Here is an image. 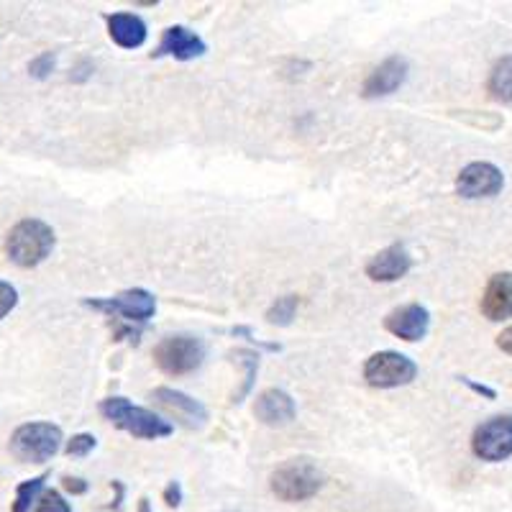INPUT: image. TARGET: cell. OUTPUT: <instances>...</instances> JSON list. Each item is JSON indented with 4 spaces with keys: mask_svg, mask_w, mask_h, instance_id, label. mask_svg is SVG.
<instances>
[{
    "mask_svg": "<svg viewBox=\"0 0 512 512\" xmlns=\"http://www.w3.org/2000/svg\"><path fill=\"white\" fill-rule=\"evenodd\" d=\"M57 236L49 223L39 218H24L11 228L6 239V254L16 267L31 269L39 267L49 254H52Z\"/></svg>",
    "mask_w": 512,
    "mask_h": 512,
    "instance_id": "1",
    "label": "cell"
},
{
    "mask_svg": "<svg viewBox=\"0 0 512 512\" xmlns=\"http://www.w3.org/2000/svg\"><path fill=\"white\" fill-rule=\"evenodd\" d=\"M100 415L105 420H111L121 431L131 433L134 438H144V441L167 438L175 431V425L169 423V420L159 418L152 410L139 408L134 402H128L126 397H105L100 402Z\"/></svg>",
    "mask_w": 512,
    "mask_h": 512,
    "instance_id": "2",
    "label": "cell"
},
{
    "mask_svg": "<svg viewBox=\"0 0 512 512\" xmlns=\"http://www.w3.org/2000/svg\"><path fill=\"white\" fill-rule=\"evenodd\" d=\"M323 472L310 459H287L269 474V489L282 502H305L323 489Z\"/></svg>",
    "mask_w": 512,
    "mask_h": 512,
    "instance_id": "3",
    "label": "cell"
},
{
    "mask_svg": "<svg viewBox=\"0 0 512 512\" xmlns=\"http://www.w3.org/2000/svg\"><path fill=\"white\" fill-rule=\"evenodd\" d=\"M62 428L54 423H44V420H36V423H24L18 425L13 431L11 454L24 464H44V461L52 459L54 454L62 446Z\"/></svg>",
    "mask_w": 512,
    "mask_h": 512,
    "instance_id": "4",
    "label": "cell"
},
{
    "mask_svg": "<svg viewBox=\"0 0 512 512\" xmlns=\"http://www.w3.org/2000/svg\"><path fill=\"white\" fill-rule=\"evenodd\" d=\"M85 305L93 310H100L108 318H113L116 323H123V326H134L144 328L149 320L157 313V297L149 290H141V287H134V290H123L118 292L116 297H103V300H85Z\"/></svg>",
    "mask_w": 512,
    "mask_h": 512,
    "instance_id": "5",
    "label": "cell"
},
{
    "mask_svg": "<svg viewBox=\"0 0 512 512\" xmlns=\"http://www.w3.org/2000/svg\"><path fill=\"white\" fill-rule=\"evenodd\" d=\"M205 344L198 336H167L154 346V364L169 377H185L200 369Z\"/></svg>",
    "mask_w": 512,
    "mask_h": 512,
    "instance_id": "6",
    "label": "cell"
},
{
    "mask_svg": "<svg viewBox=\"0 0 512 512\" xmlns=\"http://www.w3.org/2000/svg\"><path fill=\"white\" fill-rule=\"evenodd\" d=\"M415 377H418L415 361L400 351H377L364 364V379H367L369 387H377V390L405 387Z\"/></svg>",
    "mask_w": 512,
    "mask_h": 512,
    "instance_id": "7",
    "label": "cell"
},
{
    "mask_svg": "<svg viewBox=\"0 0 512 512\" xmlns=\"http://www.w3.org/2000/svg\"><path fill=\"white\" fill-rule=\"evenodd\" d=\"M472 451L477 459L500 464L512 456V415H497L479 423L472 433Z\"/></svg>",
    "mask_w": 512,
    "mask_h": 512,
    "instance_id": "8",
    "label": "cell"
},
{
    "mask_svg": "<svg viewBox=\"0 0 512 512\" xmlns=\"http://www.w3.org/2000/svg\"><path fill=\"white\" fill-rule=\"evenodd\" d=\"M505 187L502 169L492 162H472L466 164L456 177V195L464 200L495 198Z\"/></svg>",
    "mask_w": 512,
    "mask_h": 512,
    "instance_id": "9",
    "label": "cell"
},
{
    "mask_svg": "<svg viewBox=\"0 0 512 512\" xmlns=\"http://www.w3.org/2000/svg\"><path fill=\"white\" fill-rule=\"evenodd\" d=\"M384 328L395 338L415 344V341H423L428 336V331H431V313H428V308H423L418 303L402 305V308H395L392 313H387Z\"/></svg>",
    "mask_w": 512,
    "mask_h": 512,
    "instance_id": "10",
    "label": "cell"
},
{
    "mask_svg": "<svg viewBox=\"0 0 512 512\" xmlns=\"http://www.w3.org/2000/svg\"><path fill=\"white\" fill-rule=\"evenodd\" d=\"M408 72V59L387 57L379 67L369 72V77L364 80V88H361V95L364 98H384V95L397 93L405 85V80H408Z\"/></svg>",
    "mask_w": 512,
    "mask_h": 512,
    "instance_id": "11",
    "label": "cell"
},
{
    "mask_svg": "<svg viewBox=\"0 0 512 512\" xmlns=\"http://www.w3.org/2000/svg\"><path fill=\"white\" fill-rule=\"evenodd\" d=\"M205 52H208V47H205L203 36L195 34L187 26H169V29H164L154 57H172L177 62H190V59L203 57Z\"/></svg>",
    "mask_w": 512,
    "mask_h": 512,
    "instance_id": "12",
    "label": "cell"
},
{
    "mask_svg": "<svg viewBox=\"0 0 512 512\" xmlns=\"http://www.w3.org/2000/svg\"><path fill=\"white\" fill-rule=\"evenodd\" d=\"M479 310L492 323L512 318V272H497L489 277L479 300Z\"/></svg>",
    "mask_w": 512,
    "mask_h": 512,
    "instance_id": "13",
    "label": "cell"
},
{
    "mask_svg": "<svg viewBox=\"0 0 512 512\" xmlns=\"http://www.w3.org/2000/svg\"><path fill=\"white\" fill-rule=\"evenodd\" d=\"M413 269V256L400 244L377 251L367 262V277L372 282H397Z\"/></svg>",
    "mask_w": 512,
    "mask_h": 512,
    "instance_id": "14",
    "label": "cell"
},
{
    "mask_svg": "<svg viewBox=\"0 0 512 512\" xmlns=\"http://www.w3.org/2000/svg\"><path fill=\"white\" fill-rule=\"evenodd\" d=\"M295 400L287 395L285 390H264L262 395L256 397L254 402V415L259 423L272 425V428H282V425H290L295 420Z\"/></svg>",
    "mask_w": 512,
    "mask_h": 512,
    "instance_id": "15",
    "label": "cell"
},
{
    "mask_svg": "<svg viewBox=\"0 0 512 512\" xmlns=\"http://www.w3.org/2000/svg\"><path fill=\"white\" fill-rule=\"evenodd\" d=\"M152 400L157 402L162 410L185 420L190 428L203 425L205 420H208V410H205L203 402H198L195 397L185 395V392L180 390H172V387H157V390L152 392Z\"/></svg>",
    "mask_w": 512,
    "mask_h": 512,
    "instance_id": "16",
    "label": "cell"
},
{
    "mask_svg": "<svg viewBox=\"0 0 512 512\" xmlns=\"http://www.w3.org/2000/svg\"><path fill=\"white\" fill-rule=\"evenodd\" d=\"M108 34L121 49H139L149 36V29L136 13H113L108 16Z\"/></svg>",
    "mask_w": 512,
    "mask_h": 512,
    "instance_id": "17",
    "label": "cell"
},
{
    "mask_svg": "<svg viewBox=\"0 0 512 512\" xmlns=\"http://www.w3.org/2000/svg\"><path fill=\"white\" fill-rule=\"evenodd\" d=\"M487 93L497 103H512V54L497 59L487 77Z\"/></svg>",
    "mask_w": 512,
    "mask_h": 512,
    "instance_id": "18",
    "label": "cell"
},
{
    "mask_svg": "<svg viewBox=\"0 0 512 512\" xmlns=\"http://www.w3.org/2000/svg\"><path fill=\"white\" fill-rule=\"evenodd\" d=\"M44 482H47V474L41 477L26 479L16 487V500H13V512H34L36 502L44 495Z\"/></svg>",
    "mask_w": 512,
    "mask_h": 512,
    "instance_id": "19",
    "label": "cell"
},
{
    "mask_svg": "<svg viewBox=\"0 0 512 512\" xmlns=\"http://www.w3.org/2000/svg\"><path fill=\"white\" fill-rule=\"evenodd\" d=\"M297 308H300V297L297 295L277 297L267 310V323H272V326H290Z\"/></svg>",
    "mask_w": 512,
    "mask_h": 512,
    "instance_id": "20",
    "label": "cell"
},
{
    "mask_svg": "<svg viewBox=\"0 0 512 512\" xmlns=\"http://www.w3.org/2000/svg\"><path fill=\"white\" fill-rule=\"evenodd\" d=\"M95 446H98V441H95L93 433H77V436H72L70 441H67L64 451H67V456L82 459V456H88Z\"/></svg>",
    "mask_w": 512,
    "mask_h": 512,
    "instance_id": "21",
    "label": "cell"
},
{
    "mask_svg": "<svg viewBox=\"0 0 512 512\" xmlns=\"http://www.w3.org/2000/svg\"><path fill=\"white\" fill-rule=\"evenodd\" d=\"M34 512H72V505L64 500L59 492H54V489H47V492L39 497V502H36Z\"/></svg>",
    "mask_w": 512,
    "mask_h": 512,
    "instance_id": "22",
    "label": "cell"
},
{
    "mask_svg": "<svg viewBox=\"0 0 512 512\" xmlns=\"http://www.w3.org/2000/svg\"><path fill=\"white\" fill-rule=\"evenodd\" d=\"M233 356H239L241 361H244L246 367V382H244V390L239 392V397H236V402L244 400L246 395H249L251 384H254V377H256V369H259V354H254V351H236Z\"/></svg>",
    "mask_w": 512,
    "mask_h": 512,
    "instance_id": "23",
    "label": "cell"
},
{
    "mask_svg": "<svg viewBox=\"0 0 512 512\" xmlns=\"http://www.w3.org/2000/svg\"><path fill=\"white\" fill-rule=\"evenodd\" d=\"M54 64H57V54H52V52H41L39 57L31 59L29 72H31V75L36 77V80H44V77L52 75Z\"/></svg>",
    "mask_w": 512,
    "mask_h": 512,
    "instance_id": "24",
    "label": "cell"
},
{
    "mask_svg": "<svg viewBox=\"0 0 512 512\" xmlns=\"http://www.w3.org/2000/svg\"><path fill=\"white\" fill-rule=\"evenodd\" d=\"M18 305V292L11 282L0 280V318H6L13 308Z\"/></svg>",
    "mask_w": 512,
    "mask_h": 512,
    "instance_id": "25",
    "label": "cell"
},
{
    "mask_svg": "<svg viewBox=\"0 0 512 512\" xmlns=\"http://www.w3.org/2000/svg\"><path fill=\"white\" fill-rule=\"evenodd\" d=\"M164 502H167V507H180L182 505V484L180 482H169L167 487H164Z\"/></svg>",
    "mask_w": 512,
    "mask_h": 512,
    "instance_id": "26",
    "label": "cell"
},
{
    "mask_svg": "<svg viewBox=\"0 0 512 512\" xmlns=\"http://www.w3.org/2000/svg\"><path fill=\"white\" fill-rule=\"evenodd\" d=\"M62 487L67 489L70 495H85V492H88V482L80 477H64Z\"/></svg>",
    "mask_w": 512,
    "mask_h": 512,
    "instance_id": "27",
    "label": "cell"
},
{
    "mask_svg": "<svg viewBox=\"0 0 512 512\" xmlns=\"http://www.w3.org/2000/svg\"><path fill=\"white\" fill-rule=\"evenodd\" d=\"M461 382H464L472 392H477V395H484L487 400H497V392L492 390V387H487V384H479V382H474V379H469V377H461Z\"/></svg>",
    "mask_w": 512,
    "mask_h": 512,
    "instance_id": "28",
    "label": "cell"
},
{
    "mask_svg": "<svg viewBox=\"0 0 512 512\" xmlns=\"http://www.w3.org/2000/svg\"><path fill=\"white\" fill-rule=\"evenodd\" d=\"M497 349L502 351V354H510L512 356V326H507L505 331L497 336Z\"/></svg>",
    "mask_w": 512,
    "mask_h": 512,
    "instance_id": "29",
    "label": "cell"
},
{
    "mask_svg": "<svg viewBox=\"0 0 512 512\" xmlns=\"http://www.w3.org/2000/svg\"><path fill=\"white\" fill-rule=\"evenodd\" d=\"M139 512H154L152 502L146 500V497H141V500H139Z\"/></svg>",
    "mask_w": 512,
    "mask_h": 512,
    "instance_id": "30",
    "label": "cell"
}]
</instances>
